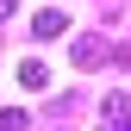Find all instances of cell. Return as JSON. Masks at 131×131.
<instances>
[{
  "mask_svg": "<svg viewBox=\"0 0 131 131\" xmlns=\"http://www.w3.org/2000/svg\"><path fill=\"white\" fill-rule=\"evenodd\" d=\"M100 125L106 131H131V94H106L100 100Z\"/></svg>",
  "mask_w": 131,
  "mask_h": 131,
  "instance_id": "6da1fadb",
  "label": "cell"
},
{
  "mask_svg": "<svg viewBox=\"0 0 131 131\" xmlns=\"http://www.w3.org/2000/svg\"><path fill=\"white\" fill-rule=\"evenodd\" d=\"M31 31H38V38H62V31H69V13H62V6H44L38 19H31Z\"/></svg>",
  "mask_w": 131,
  "mask_h": 131,
  "instance_id": "7a4b0ae2",
  "label": "cell"
},
{
  "mask_svg": "<svg viewBox=\"0 0 131 131\" xmlns=\"http://www.w3.org/2000/svg\"><path fill=\"white\" fill-rule=\"evenodd\" d=\"M112 50H106V38H75V62L81 69H94V62H106Z\"/></svg>",
  "mask_w": 131,
  "mask_h": 131,
  "instance_id": "3957f363",
  "label": "cell"
},
{
  "mask_svg": "<svg viewBox=\"0 0 131 131\" xmlns=\"http://www.w3.org/2000/svg\"><path fill=\"white\" fill-rule=\"evenodd\" d=\"M19 81H25V88H50V69H44L38 56H25L19 62Z\"/></svg>",
  "mask_w": 131,
  "mask_h": 131,
  "instance_id": "277c9868",
  "label": "cell"
},
{
  "mask_svg": "<svg viewBox=\"0 0 131 131\" xmlns=\"http://www.w3.org/2000/svg\"><path fill=\"white\" fill-rule=\"evenodd\" d=\"M0 131H25V112H19V106H6V112H0Z\"/></svg>",
  "mask_w": 131,
  "mask_h": 131,
  "instance_id": "5b68a950",
  "label": "cell"
},
{
  "mask_svg": "<svg viewBox=\"0 0 131 131\" xmlns=\"http://www.w3.org/2000/svg\"><path fill=\"white\" fill-rule=\"evenodd\" d=\"M13 6H19V0H0V25H6V19H13Z\"/></svg>",
  "mask_w": 131,
  "mask_h": 131,
  "instance_id": "8992f818",
  "label": "cell"
}]
</instances>
